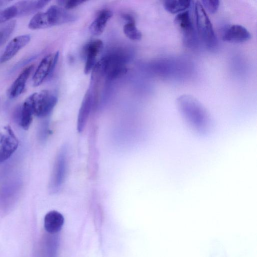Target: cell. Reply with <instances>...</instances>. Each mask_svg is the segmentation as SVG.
<instances>
[{
	"label": "cell",
	"mask_w": 257,
	"mask_h": 257,
	"mask_svg": "<svg viewBox=\"0 0 257 257\" xmlns=\"http://www.w3.org/2000/svg\"><path fill=\"white\" fill-rule=\"evenodd\" d=\"M177 104L180 114L190 130L200 136L209 133L212 127L211 119L200 102L191 96L183 95L177 99Z\"/></svg>",
	"instance_id": "6da1fadb"
},
{
	"label": "cell",
	"mask_w": 257,
	"mask_h": 257,
	"mask_svg": "<svg viewBox=\"0 0 257 257\" xmlns=\"http://www.w3.org/2000/svg\"><path fill=\"white\" fill-rule=\"evenodd\" d=\"M74 20V16L65 8L53 5L44 12L36 14L30 20L28 27L37 30L67 23Z\"/></svg>",
	"instance_id": "7a4b0ae2"
},
{
	"label": "cell",
	"mask_w": 257,
	"mask_h": 257,
	"mask_svg": "<svg viewBox=\"0 0 257 257\" xmlns=\"http://www.w3.org/2000/svg\"><path fill=\"white\" fill-rule=\"evenodd\" d=\"M194 16L198 37L207 48L213 49L217 45V39L212 23L200 1L194 4Z\"/></svg>",
	"instance_id": "3957f363"
},
{
	"label": "cell",
	"mask_w": 257,
	"mask_h": 257,
	"mask_svg": "<svg viewBox=\"0 0 257 257\" xmlns=\"http://www.w3.org/2000/svg\"><path fill=\"white\" fill-rule=\"evenodd\" d=\"M127 57L120 51L111 52L97 62L103 74L109 79L122 76L127 72Z\"/></svg>",
	"instance_id": "277c9868"
},
{
	"label": "cell",
	"mask_w": 257,
	"mask_h": 257,
	"mask_svg": "<svg viewBox=\"0 0 257 257\" xmlns=\"http://www.w3.org/2000/svg\"><path fill=\"white\" fill-rule=\"evenodd\" d=\"M174 23L182 35L184 45L188 48H192L196 45L197 32L189 11L187 10L177 14L174 19Z\"/></svg>",
	"instance_id": "5b68a950"
},
{
	"label": "cell",
	"mask_w": 257,
	"mask_h": 257,
	"mask_svg": "<svg viewBox=\"0 0 257 257\" xmlns=\"http://www.w3.org/2000/svg\"><path fill=\"white\" fill-rule=\"evenodd\" d=\"M34 114L38 117L49 115L55 106L57 98L48 90H44L35 92L29 96Z\"/></svg>",
	"instance_id": "8992f818"
},
{
	"label": "cell",
	"mask_w": 257,
	"mask_h": 257,
	"mask_svg": "<svg viewBox=\"0 0 257 257\" xmlns=\"http://www.w3.org/2000/svg\"><path fill=\"white\" fill-rule=\"evenodd\" d=\"M19 146V140L10 125L0 128V163L9 159Z\"/></svg>",
	"instance_id": "52a82bcc"
},
{
	"label": "cell",
	"mask_w": 257,
	"mask_h": 257,
	"mask_svg": "<svg viewBox=\"0 0 257 257\" xmlns=\"http://www.w3.org/2000/svg\"><path fill=\"white\" fill-rule=\"evenodd\" d=\"M59 55L58 51L51 53L42 59L33 77L34 86L41 85L50 75L58 61Z\"/></svg>",
	"instance_id": "ba28073f"
},
{
	"label": "cell",
	"mask_w": 257,
	"mask_h": 257,
	"mask_svg": "<svg viewBox=\"0 0 257 257\" xmlns=\"http://www.w3.org/2000/svg\"><path fill=\"white\" fill-rule=\"evenodd\" d=\"M67 159L65 150L62 149L57 156L49 183L50 191L55 193L61 187L66 176Z\"/></svg>",
	"instance_id": "9c48e42d"
},
{
	"label": "cell",
	"mask_w": 257,
	"mask_h": 257,
	"mask_svg": "<svg viewBox=\"0 0 257 257\" xmlns=\"http://www.w3.org/2000/svg\"><path fill=\"white\" fill-rule=\"evenodd\" d=\"M31 35H20L13 39L7 45L0 57V63H5L13 58L30 41Z\"/></svg>",
	"instance_id": "30bf717a"
},
{
	"label": "cell",
	"mask_w": 257,
	"mask_h": 257,
	"mask_svg": "<svg viewBox=\"0 0 257 257\" xmlns=\"http://www.w3.org/2000/svg\"><path fill=\"white\" fill-rule=\"evenodd\" d=\"M251 38L249 32L243 26L234 24L228 27L222 35L223 41L231 43H241Z\"/></svg>",
	"instance_id": "8fae6325"
},
{
	"label": "cell",
	"mask_w": 257,
	"mask_h": 257,
	"mask_svg": "<svg viewBox=\"0 0 257 257\" xmlns=\"http://www.w3.org/2000/svg\"><path fill=\"white\" fill-rule=\"evenodd\" d=\"M48 1H21L12 5L15 18L31 15L49 3Z\"/></svg>",
	"instance_id": "7c38bea8"
},
{
	"label": "cell",
	"mask_w": 257,
	"mask_h": 257,
	"mask_svg": "<svg viewBox=\"0 0 257 257\" xmlns=\"http://www.w3.org/2000/svg\"><path fill=\"white\" fill-rule=\"evenodd\" d=\"M103 47V42L100 40H95L88 43L85 48L86 55L84 72L86 74L92 72L96 62L97 56Z\"/></svg>",
	"instance_id": "4fadbf2b"
},
{
	"label": "cell",
	"mask_w": 257,
	"mask_h": 257,
	"mask_svg": "<svg viewBox=\"0 0 257 257\" xmlns=\"http://www.w3.org/2000/svg\"><path fill=\"white\" fill-rule=\"evenodd\" d=\"M93 96L92 91L88 89L83 98L77 118V130L81 132L84 130L89 116L93 104Z\"/></svg>",
	"instance_id": "5bb4252c"
},
{
	"label": "cell",
	"mask_w": 257,
	"mask_h": 257,
	"mask_svg": "<svg viewBox=\"0 0 257 257\" xmlns=\"http://www.w3.org/2000/svg\"><path fill=\"white\" fill-rule=\"evenodd\" d=\"M33 68V65L26 67L12 83L8 91V95L11 98H16L22 94Z\"/></svg>",
	"instance_id": "9a60e30c"
},
{
	"label": "cell",
	"mask_w": 257,
	"mask_h": 257,
	"mask_svg": "<svg viewBox=\"0 0 257 257\" xmlns=\"http://www.w3.org/2000/svg\"><path fill=\"white\" fill-rule=\"evenodd\" d=\"M64 222L63 216L60 212L52 210L48 212L45 216L44 228L49 233H56L61 229Z\"/></svg>",
	"instance_id": "2e32d148"
},
{
	"label": "cell",
	"mask_w": 257,
	"mask_h": 257,
	"mask_svg": "<svg viewBox=\"0 0 257 257\" xmlns=\"http://www.w3.org/2000/svg\"><path fill=\"white\" fill-rule=\"evenodd\" d=\"M112 16V13L109 10L104 9L100 11L89 27L91 34L95 36L101 35Z\"/></svg>",
	"instance_id": "e0dca14e"
},
{
	"label": "cell",
	"mask_w": 257,
	"mask_h": 257,
	"mask_svg": "<svg viewBox=\"0 0 257 257\" xmlns=\"http://www.w3.org/2000/svg\"><path fill=\"white\" fill-rule=\"evenodd\" d=\"M33 115L32 104L29 96L23 103L19 113V124L24 130H27L29 128L33 120Z\"/></svg>",
	"instance_id": "ac0fdd59"
},
{
	"label": "cell",
	"mask_w": 257,
	"mask_h": 257,
	"mask_svg": "<svg viewBox=\"0 0 257 257\" xmlns=\"http://www.w3.org/2000/svg\"><path fill=\"white\" fill-rule=\"evenodd\" d=\"M191 5L189 0H167L163 3L165 9L172 14H179L187 10Z\"/></svg>",
	"instance_id": "d6986e66"
},
{
	"label": "cell",
	"mask_w": 257,
	"mask_h": 257,
	"mask_svg": "<svg viewBox=\"0 0 257 257\" xmlns=\"http://www.w3.org/2000/svg\"><path fill=\"white\" fill-rule=\"evenodd\" d=\"M125 18L127 22L123 28V33L130 39L132 40H140L142 34L141 32L136 27L134 19L130 16H125Z\"/></svg>",
	"instance_id": "ffe728a7"
},
{
	"label": "cell",
	"mask_w": 257,
	"mask_h": 257,
	"mask_svg": "<svg viewBox=\"0 0 257 257\" xmlns=\"http://www.w3.org/2000/svg\"><path fill=\"white\" fill-rule=\"evenodd\" d=\"M16 22L12 20L7 22L0 27V46L6 43L14 31Z\"/></svg>",
	"instance_id": "44dd1931"
},
{
	"label": "cell",
	"mask_w": 257,
	"mask_h": 257,
	"mask_svg": "<svg viewBox=\"0 0 257 257\" xmlns=\"http://www.w3.org/2000/svg\"><path fill=\"white\" fill-rule=\"evenodd\" d=\"M200 2L206 12L211 14L216 13L220 5L218 0H203Z\"/></svg>",
	"instance_id": "7402d4cb"
},
{
	"label": "cell",
	"mask_w": 257,
	"mask_h": 257,
	"mask_svg": "<svg viewBox=\"0 0 257 257\" xmlns=\"http://www.w3.org/2000/svg\"><path fill=\"white\" fill-rule=\"evenodd\" d=\"M85 2V1L83 0H69L65 2L64 7L66 10L72 9Z\"/></svg>",
	"instance_id": "603a6c76"
}]
</instances>
